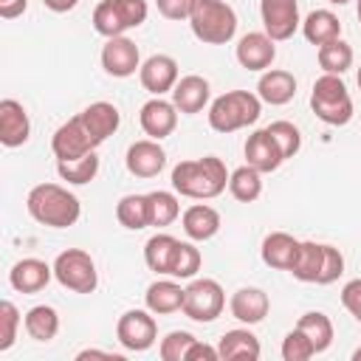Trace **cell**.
<instances>
[{"label": "cell", "instance_id": "obj_1", "mask_svg": "<svg viewBox=\"0 0 361 361\" xmlns=\"http://www.w3.org/2000/svg\"><path fill=\"white\" fill-rule=\"evenodd\" d=\"M228 169L217 155H203L192 161H180L172 169V189L180 197L192 200H212L226 192L228 186Z\"/></svg>", "mask_w": 361, "mask_h": 361}, {"label": "cell", "instance_id": "obj_2", "mask_svg": "<svg viewBox=\"0 0 361 361\" xmlns=\"http://www.w3.org/2000/svg\"><path fill=\"white\" fill-rule=\"evenodd\" d=\"M28 214L48 228H68L82 217V203L59 183H37L25 197Z\"/></svg>", "mask_w": 361, "mask_h": 361}, {"label": "cell", "instance_id": "obj_3", "mask_svg": "<svg viewBox=\"0 0 361 361\" xmlns=\"http://www.w3.org/2000/svg\"><path fill=\"white\" fill-rule=\"evenodd\" d=\"M262 113V99L251 90H226L209 104V127L214 133H234L254 124Z\"/></svg>", "mask_w": 361, "mask_h": 361}, {"label": "cell", "instance_id": "obj_4", "mask_svg": "<svg viewBox=\"0 0 361 361\" xmlns=\"http://www.w3.org/2000/svg\"><path fill=\"white\" fill-rule=\"evenodd\" d=\"M189 28L203 45H226L237 34V14L226 0H195Z\"/></svg>", "mask_w": 361, "mask_h": 361}, {"label": "cell", "instance_id": "obj_5", "mask_svg": "<svg viewBox=\"0 0 361 361\" xmlns=\"http://www.w3.org/2000/svg\"><path fill=\"white\" fill-rule=\"evenodd\" d=\"M310 110L316 113L319 121L330 124V127H344L353 118V99L347 85L341 82V76L336 73H322L313 82L310 90Z\"/></svg>", "mask_w": 361, "mask_h": 361}, {"label": "cell", "instance_id": "obj_6", "mask_svg": "<svg viewBox=\"0 0 361 361\" xmlns=\"http://www.w3.org/2000/svg\"><path fill=\"white\" fill-rule=\"evenodd\" d=\"M149 14L147 0H102L93 8V28L102 37H124V31L138 28Z\"/></svg>", "mask_w": 361, "mask_h": 361}, {"label": "cell", "instance_id": "obj_7", "mask_svg": "<svg viewBox=\"0 0 361 361\" xmlns=\"http://www.w3.org/2000/svg\"><path fill=\"white\" fill-rule=\"evenodd\" d=\"M54 279L73 293H93L99 285L96 262L82 248H65L54 259Z\"/></svg>", "mask_w": 361, "mask_h": 361}, {"label": "cell", "instance_id": "obj_8", "mask_svg": "<svg viewBox=\"0 0 361 361\" xmlns=\"http://www.w3.org/2000/svg\"><path fill=\"white\" fill-rule=\"evenodd\" d=\"M226 307V290L220 288L217 279H192L186 285V296H183V316L197 322V324H209L214 322Z\"/></svg>", "mask_w": 361, "mask_h": 361}, {"label": "cell", "instance_id": "obj_9", "mask_svg": "<svg viewBox=\"0 0 361 361\" xmlns=\"http://www.w3.org/2000/svg\"><path fill=\"white\" fill-rule=\"evenodd\" d=\"M116 338L124 350L130 353H144L155 344L158 338V324H155V313L149 310H127L118 316L116 322Z\"/></svg>", "mask_w": 361, "mask_h": 361}, {"label": "cell", "instance_id": "obj_10", "mask_svg": "<svg viewBox=\"0 0 361 361\" xmlns=\"http://www.w3.org/2000/svg\"><path fill=\"white\" fill-rule=\"evenodd\" d=\"M99 144L93 141V135L87 133L85 121L79 118V113L73 118H68L65 124L56 127L54 138H51V152L56 155V161H73L82 158L87 152H93Z\"/></svg>", "mask_w": 361, "mask_h": 361}, {"label": "cell", "instance_id": "obj_11", "mask_svg": "<svg viewBox=\"0 0 361 361\" xmlns=\"http://www.w3.org/2000/svg\"><path fill=\"white\" fill-rule=\"evenodd\" d=\"M259 17H262L265 34L274 42L290 39L296 34V28L302 25L296 0H259Z\"/></svg>", "mask_w": 361, "mask_h": 361}, {"label": "cell", "instance_id": "obj_12", "mask_svg": "<svg viewBox=\"0 0 361 361\" xmlns=\"http://www.w3.org/2000/svg\"><path fill=\"white\" fill-rule=\"evenodd\" d=\"M102 68L107 76L127 79L135 71H141V54L138 45L130 37H110L102 48Z\"/></svg>", "mask_w": 361, "mask_h": 361}, {"label": "cell", "instance_id": "obj_13", "mask_svg": "<svg viewBox=\"0 0 361 361\" xmlns=\"http://www.w3.org/2000/svg\"><path fill=\"white\" fill-rule=\"evenodd\" d=\"M234 56L245 71H268L271 62L276 59V45L265 31H248L240 37Z\"/></svg>", "mask_w": 361, "mask_h": 361}, {"label": "cell", "instance_id": "obj_14", "mask_svg": "<svg viewBox=\"0 0 361 361\" xmlns=\"http://www.w3.org/2000/svg\"><path fill=\"white\" fill-rule=\"evenodd\" d=\"M138 124H141V130L149 138L161 141V138H166V135L175 133V127H178V107L172 102L161 99V96H152L149 102L141 104Z\"/></svg>", "mask_w": 361, "mask_h": 361}, {"label": "cell", "instance_id": "obj_15", "mask_svg": "<svg viewBox=\"0 0 361 361\" xmlns=\"http://www.w3.org/2000/svg\"><path fill=\"white\" fill-rule=\"evenodd\" d=\"M138 79H141L144 90L152 96L172 93V87L178 85V62L169 54H152L147 62H141Z\"/></svg>", "mask_w": 361, "mask_h": 361}, {"label": "cell", "instance_id": "obj_16", "mask_svg": "<svg viewBox=\"0 0 361 361\" xmlns=\"http://www.w3.org/2000/svg\"><path fill=\"white\" fill-rule=\"evenodd\" d=\"M245 164L248 166H254L257 172H262V175H268V172H276L282 164H285V158H282V149H279V144L274 141V135L268 133V127H262V130H254L251 135H248V141H245Z\"/></svg>", "mask_w": 361, "mask_h": 361}, {"label": "cell", "instance_id": "obj_17", "mask_svg": "<svg viewBox=\"0 0 361 361\" xmlns=\"http://www.w3.org/2000/svg\"><path fill=\"white\" fill-rule=\"evenodd\" d=\"M127 172L135 178H155L164 166H166V152L161 147V141L155 138H141L135 144L127 147Z\"/></svg>", "mask_w": 361, "mask_h": 361}, {"label": "cell", "instance_id": "obj_18", "mask_svg": "<svg viewBox=\"0 0 361 361\" xmlns=\"http://www.w3.org/2000/svg\"><path fill=\"white\" fill-rule=\"evenodd\" d=\"M31 135V121L25 107L17 99H3L0 102V144L14 149L23 147Z\"/></svg>", "mask_w": 361, "mask_h": 361}, {"label": "cell", "instance_id": "obj_19", "mask_svg": "<svg viewBox=\"0 0 361 361\" xmlns=\"http://www.w3.org/2000/svg\"><path fill=\"white\" fill-rule=\"evenodd\" d=\"M51 276H54V265L37 257H25L14 262V268L8 271V285L17 293H39L51 282Z\"/></svg>", "mask_w": 361, "mask_h": 361}, {"label": "cell", "instance_id": "obj_20", "mask_svg": "<svg viewBox=\"0 0 361 361\" xmlns=\"http://www.w3.org/2000/svg\"><path fill=\"white\" fill-rule=\"evenodd\" d=\"M299 245H302V240H296L293 234L271 231V234H265V240L259 245V257L274 271H290V265H293V259L299 254Z\"/></svg>", "mask_w": 361, "mask_h": 361}, {"label": "cell", "instance_id": "obj_21", "mask_svg": "<svg viewBox=\"0 0 361 361\" xmlns=\"http://www.w3.org/2000/svg\"><path fill=\"white\" fill-rule=\"evenodd\" d=\"M228 310H231V316L237 322H243V324L251 327V324H259L268 316L271 302H268V293L262 288H240V290L231 293Z\"/></svg>", "mask_w": 361, "mask_h": 361}, {"label": "cell", "instance_id": "obj_22", "mask_svg": "<svg viewBox=\"0 0 361 361\" xmlns=\"http://www.w3.org/2000/svg\"><path fill=\"white\" fill-rule=\"evenodd\" d=\"M209 82L197 73H189V76H180L178 85L172 87V104L178 107V113H186V116H195L200 113L206 104H209Z\"/></svg>", "mask_w": 361, "mask_h": 361}, {"label": "cell", "instance_id": "obj_23", "mask_svg": "<svg viewBox=\"0 0 361 361\" xmlns=\"http://www.w3.org/2000/svg\"><path fill=\"white\" fill-rule=\"evenodd\" d=\"M257 96L265 104H274V107L288 104L296 96V79H293V73L290 71H282V68H268L259 76V82H257Z\"/></svg>", "mask_w": 361, "mask_h": 361}, {"label": "cell", "instance_id": "obj_24", "mask_svg": "<svg viewBox=\"0 0 361 361\" xmlns=\"http://www.w3.org/2000/svg\"><path fill=\"white\" fill-rule=\"evenodd\" d=\"M79 118L85 121V127H87V133L93 135L96 144H104L118 130V124H121V113L110 102H93V104H87L79 113Z\"/></svg>", "mask_w": 361, "mask_h": 361}, {"label": "cell", "instance_id": "obj_25", "mask_svg": "<svg viewBox=\"0 0 361 361\" xmlns=\"http://www.w3.org/2000/svg\"><path fill=\"white\" fill-rule=\"evenodd\" d=\"M217 353L226 361H257L262 347H259V338L248 327H234V330H226L220 336Z\"/></svg>", "mask_w": 361, "mask_h": 361}, {"label": "cell", "instance_id": "obj_26", "mask_svg": "<svg viewBox=\"0 0 361 361\" xmlns=\"http://www.w3.org/2000/svg\"><path fill=\"white\" fill-rule=\"evenodd\" d=\"M180 223H183V231H186L189 240L206 243L220 231V212L214 206H209V203H195V206H189L183 212Z\"/></svg>", "mask_w": 361, "mask_h": 361}, {"label": "cell", "instance_id": "obj_27", "mask_svg": "<svg viewBox=\"0 0 361 361\" xmlns=\"http://www.w3.org/2000/svg\"><path fill=\"white\" fill-rule=\"evenodd\" d=\"M183 296H186V288H180L175 279H155L144 293V305L149 313L166 316V313L183 310Z\"/></svg>", "mask_w": 361, "mask_h": 361}, {"label": "cell", "instance_id": "obj_28", "mask_svg": "<svg viewBox=\"0 0 361 361\" xmlns=\"http://www.w3.org/2000/svg\"><path fill=\"white\" fill-rule=\"evenodd\" d=\"M302 34L310 45H327L341 37V23L330 8H316L302 20Z\"/></svg>", "mask_w": 361, "mask_h": 361}, {"label": "cell", "instance_id": "obj_29", "mask_svg": "<svg viewBox=\"0 0 361 361\" xmlns=\"http://www.w3.org/2000/svg\"><path fill=\"white\" fill-rule=\"evenodd\" d=\"M178 243H180V240L172 237V234H166V231L152 234V237L144 243V262H147V268L155 271V274H166V276H169L172 259H175V251H178Z\"/></svg>", "mask_w": 361, "mask_h": 361}, {"label": "cell", "instance_id": "obj_30", "mask_svg": "<svg viewBox=\"0 0 361 361\" xmlns=\"http://www.w3.org/2000/svg\"><path fill=\"white\" fill-rule=\"evenodd\" d=\"M322 262H324V243L305 240V243L299 245V254H296L293 265H290V274H293V279H299V282H316V285H319Z\"/></svg>", "mask_w": 361, "mask_h": 361}, {"label": "cell", "instance_id": "obj_31", "mask_svg": "<svg viewBox=\"0 0 361 361\" xmlns=\"http://www.w3.org/2000/svg\"><path fill=\"white\" fill-rule=\"evenodd\" d=\"M116 220L130 231L147 228L149 226V197L147 195H124L116 203Z\"/></svg>", "mask_w": 361, "mask_h": 361}, {"label": "cell", "instance_id": "obj_32", "mask_svg": "<svg viewBox=\"0 0 361 361\" xmlns=\"http://www.w3.org/2000/svg\"><path fill=\"white\" fill-rule=\"evenodd\" d=\"M23 324H25V333L34 341H51L59 333V313L51 305H34L25 313Z\"/></svg>", "mask_w": 361, "mask_h": 361}, {"label": "cell", "instance_id": "obj_33", "mask_svg": "<svg viewBox=\"0 0 361 361\" xmlns=\"http://www.w3.org/2000/svg\"><path fill=\"white\" fill-rule=\"evenodd\" d=\"M228 192L234 200L240 203H254L262 195V172H257L254 166H237L228 175Z\"/></svg>", "mask_w": 361, "mask_h": 361}, {"label": "cell", "instance_id": "obj_34", "mask_svg": "<svg viewBox=\"0 0 361 361\" xmlns=\"http://www.w3.org/2000/svg\"><path fill=\"white\" fill-rule=\"evenodd\" d=\"M353 56H355V54H353V45L344 42L341 37L333 39V42H327V45H319V54H316L319 68H322L324 73H336V76H341L344 71L353 68Z\"/></svg>", "mask_w": 361, "mask_h": 361}, {"label": "cell", "instance_id": "obj_35", "mask_svg": "<svg viewBox=\"0 0 361 361\" xmlns=\"http://www.w3.org/2000/svg\"><path fill=\"white\" fill-rule=\"evenodd\" d=\"M296 327L313 341L316 353H324V350L333 344V322H330V316H324L322 310H307L305 316H299Z\"/></svg>", "mask_w": 361, "mask_h": 361}, {"label": "cell", "instance_id": "obj_36", "mask_svg": "<svg viewBox=\"0 0 361 361\" xmlns=\"http://www.w3.org/2000/svg\"><path fill=\"white\" fill-rule=\"evenodd\" d=\"M56 172H59L62 180H68L73 186H85L99 175V155L93 149V152H87L82 158H73V161H56Z\"/></svg>", "mask_w": 361, "mask_h": 361}, {"label": "cell", "instance_id": "obj_37", "mask_svg": "<svg viewBox=\"0 0 361 361\" xmlns=\"http://www.w3.org/2000/svg\"><path fill=\"white\" fill-rule=\"evenodd\" d=\"M147 197H149V226L164 228V226H169V223H175L180 217V203H178V197L172 192L155 189Z\"/></svg>", "mask_w": 361, "mask_h": 361}, {"label": "cell", "instance_id": "obj_38", "mask_svg": "<svg viewBox=\"0 0 361 361\" xmlns=\"http://www.w3.org/2000/svg\"><path fill=\"white\" fill-rule=\"evenodd\" d=\"M200 265H203L200 251L192 243H178V251H175L169 276H175V279H195V274L200 271Z\"/></svg>", "mask_w": 361, "mask_h": 361}, {"label": "cell", "instance_id": "obj_39", "mask_svg": "<svg viewBox=\"0 0 361 361\" xmlns=\"http://www.w3.org/2000/svg\"><path fill=\"white\" fill-rule=\"evenodd\" d=\"M268 133H271L274 141L279 144L285 161L293 158V155L302 149V133H299L296 124H290V121H271V124H268Z\"/></svg>", "mask_w": 361, "mask_h": 361}, {"label": "cell", "instance_id": "obj_40", "mask_svg": "<svg viewBox=\"0 0 361 361\" xmlns=\"http://www.w3.org/2000/svg\"><path fill=\"white\" fill-rule=\"evenodd\" d=\"M195 341H197V338H195L192 333H186V330H172V333H166V336L161 338L158 355H161L164 361H186V353H189V347H192Z\"/></svg>", "mask_w": 361, "mask_h": 361}, {"label": "cell", "instance_id": "obj_41", "mask_svg": "<svg viewBox=\"0 0 361 361\" xmlns=\"http://www.w3.org/2000/svg\"><path fill=\"white\" fill-rule=\"evenodd\" d=\"M316 355V347H313V341L299 330V327H293L285 338H282V358L285 361H307V358H313Z\"/></svg>", "mask_w": 361, "mask_h": 361}, {"label": "cell", "instance_id": "obj_42", "mask_svg": "<svg viewBox=\"0 0 361 361\" xmlns=\"http://www.w3.org/2000/svg\"><path fill=\"white\" fill-rule=\"evenodd\" d=\"M17 327H20V310L8 299H3L0 302V353H6V350L14 347Z\"/></svg>", "mask_w": 361, "mask_h": 361}, {"label": "cell", "instance_id": "obj_43", "mask_svg": "<svg viewBox=\"0 0 361 361\" xmlns=\"http://www.w3.org/2000/svg\"><path fill=\"white\" fill-rule=\"evenodd\" d=\"M341 274H344V254H341L336 245L324 243V262H322L319 285H330V282H336Z\"/></svg>", "mask_w": 361, "mask_h": 361}, {"label": "cell", "instance_id": "obj_44", "mask_svg": "<svg viewBox=\"0 0 361 361\" xmlns=\"http://www.w3.org/2000/svg\"><path fill=\"white\" fill-rule=\"evenodd\" d=\"M155 6H158V14L161 17L180 23V20H189L195 0H155Z\"/></svg>", "mask_w": 361, "mask_h": 361}, {"label": "cell", "instance_id": "obj_45", "mask_svg": "<svg viewBox=\"0 0 361 361\" xmlns=\"http://www.w3.org/2000/svg\"><path fill=\"white\" fill-rule=\"evenodd\" d=\"M341 305H344V310H347L355 322H361V276H358V279H350V282L341 288Z\"/></svg>", "mask_w": 361, "mask_h": 361}, {"label": "cell", "instance_id": "obj_46", "mask_svg": "<svg viewBox=\"0 0 361 361\" xmlns=\"http://www.w3.org/2000/svg\"><path fill=\"white\" fill-rule=\"evenodd\" d=\"M197 358H209V361H217V358H220V353H217V347H212V344L195 341V344L189 347V353H186V361H197Z\"/></svg>", "mask_w": 361, "mask_h": 361}, {"label": "cell", "instance_id": "obj_47", "mask_svg": "<svg viewBox=\"0 0 361 361\" xmlns=\"http://www.w3.org/2000/svg\"><path fill=\"white\" fill-rule=\"evenodd\" d=\"M28 8V0H0V17L14 20Z\"/></svg>", "mask_w": 361, "mask_h": 361}, {"label": "cell", "instance_id": "obj_48", "mask_svg": "<svg viewBox=\"0 0 361 361\" xmlns=\"http://www.w3.org/2000/svg\"><path fill=\"white\" fill-rule=\"evenodd\" d=\"M42 3H45V8H51V11L62 14V11H71V8H76V3H79V0H42Z\"/></svg>", "mask_w": 361, "mask_h": 361}, {"label": "cell", "instance_id": "obj_49", "mask_svg": "<svg viewBox=\"0 0 361 361\" xmlns=\"http://www.w3.org/2000/svg\"><path fill=\"white\" fill-rule=\"evenodd\" d=\"M85 358H110V361H121L118 355H113V353H102V350H82V353L76 355V361H85Z\"/></svg>", "mask_w": 361, "mask_h": 361}, {"label": "cell", "instance_id": "obj_50", "mask_svg": "<svg viewBox=\"0 0 361 361\" xmlns=\"http://www.w3.org/2000/svg\"><path fill=\"white\" fill-rule=\"evenodd\" d=\"M355 14H358V23H361V0H355Z\"/></svg>", "mask_w": 361, "mask_h": 361}, {"label": "cell", "instance_id": "obj_51", "mask_svg": "<svg viewBox=\"0 0 361 361\" xmlns=\"http://www.w3.org/2000/svg\"><path fill=\"white\" fill-rule=\"evenodd\" d=\"M353 361H361V347H358V350L353 353Z\"/></svg>", "mask_w": 361, "mask_h": 361}, {"label": "cell", "instance_id": "obj_52", "mask_svg": "<svg viewBox=\"0 0 361 361\" xmlns=\"http://www.w3.org/2000/svg\"><path fill=\"white\" fill-rule=\"evenodd\" d=\"M327 3H333V6H344V3H350V0H327Z\"/></svg>", "mask_w": 361, "mask_h": 361}, {"label": "cell", "instance_id": "obj_53", "mask_svg": "<svg viewBox=\"0 0 361 361\" xmlns=\"http://www.w3.org/2000/svg\"><path fill=\"white\" fill-rule=\"evenodd\" d=\"M355 82H358V87H361V68H358V76H355Z\"/></svg>", "mask_w": 361, "mask_h": 361}]
</instances>
